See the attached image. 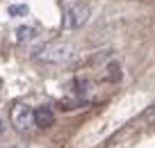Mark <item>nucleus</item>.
<instances>
[{"label":"nucleus","instance_id":"4","mask_svg":"<svg viewBox=\"0 0 155 148\" xmlns=\"http://www.w3.org/2000/svg\"><path fill=\"white\" fill-rule=\"evenodd\" d=\"M34 123L39 125V128H50V125H55V112L53 107L44 105V107H37L34 110Z\"/></svg>","mask_w":155,"mask_h":148},{"label":"nucleus","instance_id":"2","mask_svg":"<svg viewBox=\"0 0 155 148\" xmlns=\"http://www.w3.org/2000/svg\"><path fill=\"white\" fill-rule=\"evenodd\" d=\"M89 16H91V7L87 2H73V5H68L66 14H64L62 25L64 30H80L89 21Z\"/></svg>","mask_w":155,"mask_h":148},{"label":"nucleus","instance_id":"3","mask_svg":"<svg viewBox=\"0 0 155 148\" xmlns=\"http://www.w3.org/2000/svg\"><path fill=\"white\" fill-rule=\"evenodd\" d=\"M9 119H12V125H14L18 132H23V130H28L30 125H32L34 112H32V107L25 105V103H16V105L12 107V112H9Z\"/></svg>","mask_w":155,"mask_h":148},{"label":"nucleus","instance_id":"7","mask_svg":"<svg viewBox=\"0 0 155 148\" xmlns=\"http://www.w3.org/2000/svg\"><path fill=\"white\" fill-rule=\"evenodd\" d=\"M107 71H110V73H107V80H110V82L121 80V66H119L116 62H112L110 66H107Z\"/></svg>","mask_w":155,"mask_h":148},{"label":"nucleus","instance_id":"8","mask_svg":"<svg viewBox=\"0 0 155 148\" xmlns=\"http://www.w3.org/2000/svg\"><path fill=\"white\" fill-rule=\"evenodd\" d=\"M141 119H144V121H155V103L144 112V114H141Z\"/></svg>","mask_w":155,"mask_h":148},{"label":"nucleus","instance_id":"6","mask_svg":"<svg viewBox=\"0 0 155 148\" xmlns=\"http://www.w3.org/2000/svg\"><path fill=\"white\" fill-rule=\"evenodd\" d=\"M30 39H34V28L23 25V28L16 30V41H30Z\"/></svg>","mask_w":155,"mask_h":148},{"label":"nucleus","instance_id":"9","mask_svg":"<svg viewBox=\"0 0 155 148\" xmlns=\"http://www.w3.org/2000/svg\"><path fill=\"white\" fill-rule=\"evenodd\" d=\"M2 132H5V119L0 116V137H2Z\"/></svg>","mask_w":155,"mask_h":148},{"label":"nucleus","instance_id":"5","mask_svg":"<svg viewBox=\"0 0 155 148\" xmlns=\"http://www.w3.org/2000/svg\"><path fill=\"white\" fill-rule=\"evenodd\" d=\"M7 14L14 16V18H21V16L30 14V7L28 5H9V7H7Z\"/></svg>","mask_w":155,"mask_h":148},{"label":"nucleus","instance_id":"1","mask_svg":"<svg viewBox=\"0 0 155 148\" xmlns=\"http://www.w3.org/2000/svg\"><path fill=\"white\" fill-rule=\"evenodd\" d=\"M73 57H75V46L68 41H50L37 53V59L41 64H53V66L68 64Z\"/></svg>","mask_w":155,"mask_h":148}]
</instances>
